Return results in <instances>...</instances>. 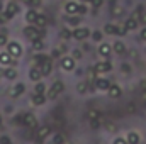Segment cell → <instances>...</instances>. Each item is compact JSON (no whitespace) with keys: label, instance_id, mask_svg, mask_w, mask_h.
<instances>
[{"label":"cell","instance_id":"cell-3","mask_svg":"<svg viewBox=\"0 0 146 144\" xmlns=\"http://www.w3.org/2000/svg\"><path fill=\"white\" fill-rule=\"evenodd\" d=\"M5 76H7V78H14V76H15V73L12 71V70H7V71H5Z\"/></svg>","mask_w":146,"mask_h":144},{"label":"cell","instance_id":"cell-4","mask_svg":"<svg viewBox=\"0 0 146 144\" xmlns=\"http://www.w3.org/2000/svg\"><path fill=\"white\" fill-rule=\"evenodd\" d=\"M0 143H2V144H9V139H7V137H2V139H0Z\"/></svg>","mask_w":146,"mask_h":144},{"label":"cell","instance_id":"cell-1","mask_svg":"<svg viewBox=\"0 0 146 144\" xmlns=\"http://www.w3.org/2000/svg\"><path fill=\"white\" fill-rule=\"evenodd\" d=\"M9 51H10L12 54H21V48H19L15 42H12V44L9 46Z\"/></svg>","mask_w":146,"mask_h":144},{"label":"cell","instance_id":"cell-2","mask_svg":"<svg viewBox=\"0 0 146 144\" xmlns=\"http://www.w3.org/2000/svg\"><path fill=\"white\" fill-rule=\"evenodd\" d=\"M0 63H3V65L9 63V56L7 54H0Z\"/></svg>","mask_w":146,"mask_h":144},{"label":"cell","instance_id":"cell-5","mask_svg":"<svg viewBox=\"0 0 146 144\" xmlns=\"http://www.w3.org/2000/svg\"><path fill=\"white\" fill-rule=\"evenodd\" d=\"M2 44H5V37L0 34V46H2Z\"/></svg>","mask_w":146,"mask_h":144}]
</instances>
